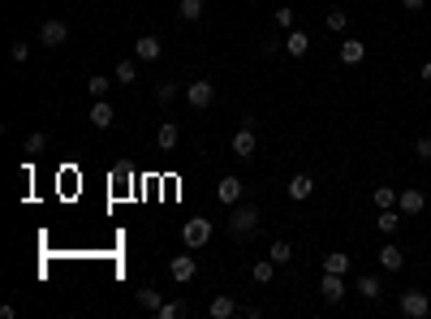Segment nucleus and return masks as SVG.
Masks as SVG:
<instances>
[{
  "instance_id": "nucleus-2",
  "label": "nucleus",
  "mask_w": 431,
  "mask_h": 319,
  "mask_svg": "<svg viewBox=\"0 0 431 319\" xmlns=\"http://www.w3.org/2000/svg\"><path fill=\"white\" fill-rule=\"evenodd\" d=\"M181 242H186V250H203L207 242H212V220H207V216L186 220V225H181Z\"/></svg>"
},
{
  "instance_id": "nucleus-18",
  "label": "nucleus",
  "mask_w": 431,
  "mask_h": 319,
  "mask_svg": "<svg viewBox=\"0 0 431 319\" xmlns=\"http://www.w3.org/2000/svg\"><path fill=\"white\" fill-rule=\"evenodd\" d=\"M354 289H358L366 302H379V294H384V285H379V276H371V272H366V276H358V285H354Z\"/></svg>"
},
{
  "instance_id": "nucleus-30",
  "label": "nucleus",
  "mask_w": 431,
  "mask_h": 319,
  "mask_svg": "<svg viewBox=\"0 0 431 319\" xmlns=\"http://www.w3.org/2000/svg\"><path fill=\"white\" fill-rule=\"evenodd\" d=\"M159 289H138V307H147V311H159Z\"/></svg>"
},
{
  "instance_id": "nucleus-25",
  "label": "nucleus",
  "mask_w": 431,
  "mask_h": 319,
  "mask_svg": "<svg viewBox=\"0 0 431 319\" xmlns=\"http://www.w3.org/2000/svg\"><path fill=\"white\" fill-rule=\"evenodd\" d=\"M113 78L121 87H130V82H138V65H134V60H121V65L113 69Z\"/></svg>"
},
{
  "instance_id": "nucleus-9",
  "label": "nucleus",
  "mask_w": 431,
  "mask_h": 319,
  "mask_svg": "<svg viewBox=\"0 0 431 319\" xmlns=\"http://www.w3.org/2000/svg\"><path fill=\"white\" fill-rule=\"evenodd\" d=\"M349 289H345V276L341 272H324V280H319V298L324 302H341Z\"/></svg>"
},
{
  "instance_id": "nucleus-10",
  "label": "nucleus",
  "mask_w": 431,
  "mask_h": 319,
  "mask_svg": "<svg viewBox=\"0 0 431 319\" xmlns=\"http://www.w3.org/2000/svg\"><path fill=\"white\" fill-rule=\"evenodd\" d=\"M397 207H401V216H419L423 207H427V195L410 186V190H401V195H397Z\"/></svg>"
},
{
  "instance_id": "nucleus-21",
  "label": "nucleus",
  "mask_w": 431,
  "mask_h": 319,
  "mask_svg": "<svg viewBox=\"0 0 431 319\" xmlns=\"http://www.w3.org/2000/svg\"><path fill=\"white\" fill-rule=\"evenodd\" d=\"M276 267H280L276 259H259V263H254V267H250V276H254V280H259V285H272V276H276Z\"/></svg>"
},
{
  "instance_id": "nucleus-33",
  "label": "nucleus",
  "mask_w": 431,
  "mask_h": 319,
  "mask_svg": "<svg viewBox=\"0 0 431 319\" xmlns=\"http://www.w3.org/2000/svg\"><path fill=\"white\" fill-rule=\"evenodd\" d=\"M272 18H276V26H285V30H294V9H289V5H280V9L272 13Z\"/></svg>"
},
{
  "instance_id": "nucleus-23",
  "label": "nucleus",
  "mask_w": 431,
  "mask_h": 319,
  "mask_svg": "<svg viewBox=\"0 0 431 319\" xmlns=\"http://www.w3.org/2000/svg\"><path fill=\"white\" fill-rule=\"evenodd\" d=\"M397 195H401V190H393V186H375V190H371V203H375V207H397Z\"/></svg>"
},
{
  "instance_id": "nucleus-16",
  "label": "nucleus",
  "mask_w": 431,
  "mask_h": 319,
  "mask_svg": "<svg viewBox=\"0 0 431 319\" xmlns=\"http://www.w3.org/2000/svg\"><path fill=\"white\" fill-rule=\"evenodd\" d=\"M113 121H117V113H113V104H108V100H95L91 104V125H95V130H108Z\"/></svg>"
},
{
  "instance_id": "nucleus-17",
  "label": "nucleus",
  "mask_w": 431,
  "mask_h": 319,
  "mask_svg": "<svg viewBox=\"0 0 431 319\" xmlns=\"http://www.w3.org/2000/svg\"><path fill=\"white\" fill-rule=\"evenodd\" d=\"M285 52L302 60V56L311 52V35H307V30H289V39H285Z\"/></svg>"
},
{
  "instance_id": "nucleus-3",
  "label": "nucleus",
  "mask_w": 431,
  "mask_h": 319,
  "mask_svg": "<svg viewBox=\"0 0 431 319\" xmlns=\"http://www.w3.org/2000/svg\"><path fill=\"white\" fill-rule=\"evenodd\" d=\"M259 151V138H254V117H242V125L233 130V155L237 160H250Z\"/></svg>"
},
{
  "instance_id": "nucleus-12",
  "label": "nucleus",
  "mask_w": 431,
  "mask_h": 319,
  "mask_svg": "<svg viewBox=\"0 0 431 319\" xmlns=\"http://www.w3.org/2000/svg\"><path fill=\"white\" fill-rule=\"evenodd\" d=\"M379 267H388V272H401V267H406V250L397 246V242H384V246H379Z\"/></svg>"
},
{
  "instance_id": "nucleus-19",
  "label": "nucleus",
  "mask_w": 431,
  "mask_h": 319,
  "mask_svg": "<svg viewBox=\"0 0 431 319\" xmlns=\"http://www.w3.org/2000/svg\"><path fill=\"white\" fill-rule=\"evenodd\" d=\"M177 138H181V130H177L173 121H164V125L155 130V142H159V151H173V147H177Z\"/></svg>"
},
{
  "instance_id": "nucleus-13",
  "label": "nucleus",
  "mask_w": 431,
  "mask_h": 319,
  "mask_svg": "<svg viewBox=\"0 0 431 319\" xmlns=\"http://www.w3.org/2000/svg\"><path fill=\"white\" fill-rule=\"evenodd\" d=\"M207 315H212V319H233V315H242V307H237L229 294H220V298L207 302Z\"/></svg>"
},
{
  "instance_id": "nucleus-14",
  "label": "nucleus",
  "mask_w": 431,
  "mask_h": 319,
  "mask_svg": "<svg viewBox=\"0 0 431 319\" xmlns=\"http://www.w3.org/2000/svg\"><path fill=\"white\" fill-rule=\"evenodd\" d=\"M159 52H164V43H159L155 35H138L134 39V56L138 60H159Z\"/></svg>"
},
{
  "instance_id": "nucleus-32",
  "label": "nucleus",
  "mask_w": 431,
  "mask_h": 319,
  "mask_svg": "<svg viewBox=\"0 0 431 319\" xmlns=\"http://www.w3.org/2000/svg\"><path fill=\"white\" fill-rule=\"evenodd\" d=\"M43 147H47V134H39V130H35V134L26 138V155H39Z\"/></svg>"
},
{
  "instance_id": "nucleus-7",
  "label": "nucleus",
  "mask_w": 431,
  "mask_h": 319,
  "mask_svg": "<svg viewBox=\"0 0 431 319\" xmlns=\"http://www.w3.org/2000/svg\"><path fill=\"white\" fill-rule=\"evenodd\" d=\"M168 276L177 280V285H190V280L199 276V259H195V254H177V259L168 263Z\"/></svg>"
},
{
  "instance_id": "nucleus-6",
  "label": "nucleus",
  "mask_w": 431,
  "mask_h": 319,
  "mask_svg": "<svg viewBox=\"0 0 431 319\" xmlns=\"http://www.w3.org/2000/svg\"><path fill=\"white\" fill-rule=\"evenodd\" d=\"M39 43H43V47H60V43H69V26L60 22V18H47V22L39 26Z\"/></svg>"
},
{
  "instance_id": "nucleus-36",
  "label": "nucleus",
  "mask_w": 431,
  "mask_h": 319,
  "mask_svg": "<svg viewBox=\"0 0 431 319\" xmlns=\"http://www.w3.org/2000/svg\"><path fill=\"white\" fill-rule=\"evenodd\" d=\"M423 5H427V0H401V9H410V13H419Z\"/></svg>"
},
{
  "instance_id": "nucleus-5",
  "label": "nucleus",
  "mask_w": 431,
  "mask_h": 319,
  "mask_svg": "<svg viewBox=\"0 0 431 319\" xmlns=\"http://www.w3.org/2000/svg\"><path fill=\"white\" fill-rule=\"evenodd\" d=\"M186 100H190V108H212L216 104V82H207V78H199V82H190L186 87Z\"/></svg>"
},
{
  "instance_id": "nucleus-28",
  "label": "nucleus",
  "mask_w": 431,
  "mask_h": 319,
  "mask_svg": "<svg viewBox=\"0 0 431 319\" xmlns=\"http://www.w3.org/2000/svg\"><path fill=\"white\" fill-rule=\"evenodd\" d=\"M155 315H159V319H181V315H186V302H159Z\"/></svg>"
},
{
  "instance_id": "nucleus-22",
  "label": "nucleus",
  "mask_w": 431,
  "mask_h": 319,
  "mask_svg": "<svg viewBox=\"0 0 431 319\" xmlns=\"http://www.w3.org/2000/svg\"><path fill=\"white\" fill-rule=\"evenodd\" d=\"M267 259H276V263L285 267V263H289V259H294V246H289V242H285V237H276V242H272V246H267Z\"/></svg>"
},
{
  "instance_id": "nucleus-1",
  "label": "nucleus",
  "mask_w": 431,
  "mask_h": 319,
  "mask_svg": "<svg viewBox=\"0 0 431 319\" xmlns=\"http://www.w3.org/2000/svg\"><path fill=\"white\" fill-rule=\"evenodd\" d=\"M259 220H263V212L254 203H237L233 207V220H229V229H233V237L242 242V237H250L254 229H259Z\"/></svg>"
},
{
  "instance_id": "nucleus-31",
  "label": "nucleus",
  "mask_w": 431,
  "mask_h": 319,
  "mask_svg": "<svg viewBox=\"0 0 431 319\" xmlns=\"http://www.w3.org/2000/svg\"><path fill=\"white\" fill-rule=\"evenodd\" d=\"M155 100L159 104H173V100H177V82H159L155 87Z\"/></svg>"
},
{
  "instance_id": "nucleus-26",
  "label": "nucleus",
  "mask_w": 431,
  "mask_h": 319,
  "mask_svg": "<svg viewBox=\"0 0 431 319\" xmlns=\"http://www.w3.org/2000/svg\"><path fill=\"white\" fill-rule=\"evenodd\" d=\"M117 82V78H100V74H95L91 78V82H87V91H91V100H104V95H108V87H113Z\"/></svg>"
},
{
  "instance_id": "nucleus-15",
  "label": "nucleus",
  "mask_w": 431,
  "mask_h": 319,
  "mask_svg": "<svg viewBox=\"0 0 431 319\" xmlns=\"http://www.w3.org/2000/svg\"><path fill=\"white\" fill-rule=\"evenodd\" d=\"M315 195V177H311V173H298V177L289 182V199L294 203H307Z\"/></svg>"
},
{
  "instance_id": "nucleus-11",
  "label": "nucleus",
  "mask_w": 431,
  "mask_h": 319,
  "mask_svg": "<svg viewBox=\"0 0 431 319\" xmlns=\"http://www.w3.org/2000/svg\"><path fill=\"white\" fill-rule=\"evenodd\" d=\"M401 220H406V216H401V207H379V216H375V229L384 233V237H393L397 229H401Z\"/></svg>"
},
{
  "instance_id": "nucleus-29",
  "label": "nucleus",
  "mask_w": 431,
  "mask_h": 319,
  "mask_svg": "<svg viewBox=\"0 0 431 319\" xmlns=\"http://www.w3.org/2000/svg\"><path fill=\"white\" fill-rule=\"evenodd\" d=\"M324 26L332 30V35H341V30L349 26V18H345V13H341V9H332V13H328V18H324Z\"/></svg>"
},
{
  "instance_id": "nucleus-20",
  "label": "nucleus",
  "mask_w": 431,
  "mask_h": 319,
  "mask_svg": "<svg viewBox=\"0 0 431 319\" xmlns=\"http://www.w3.org/2000/svg\"><path fill=\"white\" fill-rule=\"evenodd\" d=\"M362 56H366V43L362 39H345L341 43V60H345V65H358Z\"/></svg>"
},
{
  "instance_id": "nucleus-27",
  "label": "nucleus",
  "mask_w": 431,
  "mask_h": 319,
  "mask_svg": "<svg viewBox=\"0 0 431 319\" xmlns=\"http://www.w3.org/2000/svg\"><path fill=\"white\" fill-rule=\"evenodd\" d=\"M324 272H349V254H324Z\"/></svg>"
},
{
  "instance_id": "nucleus-24",
  "label": "nucleus",
  "mask_w": 431,
  "mask_h": 319,
  "mask_svg": "<svg viewBox=\"0 0 431 319\" xmlns=\"http://www.w3.org/2000/svg\"><path fill=\"white\" fill-rule=\"evenodd\" d=\"M177 13H181L186 22H199L203 13H207V5H203V0H181V5H177Z\"/></svg>"
},
{
  "instance_id": "nucleus-34",
  "label": "nucleus",
  "mask_w": 431,
  "mask_h": 319,
  "mask_svg": "<svg viewBox=\"0 0 431 319\" xmlns=\"http://www.w3.org/2000/svg\"><path fill=\"white\" fill-rule=\"evenodd\" d=\"M414 155H419V160H431V134L414 138Z\"/></svg>"
},
{
  "instance_id": "nucleus-4",
  "label": "nucleus",
  "mask_w": 431,
  "mask_h": 319,
  "mask_svg": "<svg viewBox=\"0 0 431 319\" xmlns=\"http://www.w3.org/2000/svg\"><path fill=\"white\" fill-rule=\"evenodd\" d=\"M397 307H401V315H406V319H427V315H431V298H427L423 289H406Z\"/></svg>"
},
{
  "instance_id": "nucleus-37",
  "label": "nucleus",
  "mask_w": 431,
  "mask_h": 319,
  "mask_svg": "<svg viewBox=\"0 0 431 319\" xmlns=\"http://www.w3.org/2000/svg\"><path fill=\"white\" fill-rule=\"evenodd\" d=\"M419 74H423V82H431V60H427V65H423Z\"/></svg>"
},
{
  "instance_id": "nucleus-8",
  "label": "nucleus",
  "mask_w": 431,
  "mask_h": 319,
  "mask_svg": "<svg viewBox=\"0 0 431 319\" xmlns=\"http://www.w3.org/2000/svg\"><path fill=\"white\" fill-rule=\"evenodd\" d=\"M242 195H246V182H242V177H220L216 199L225 203V207H237V203H242Z\"/></svg>"
},
{
  "instance_id": "nucleus-35",
  "label": "nucleus",
  "mask_w": 431,
  "mask_h": 319,
  "mask_svg": "<svg viewBox=\"0 0 431 319\" xmlns=\"http://www.w3.org/2000/svg\"><path fill=\"white\" fill-rule=\"evenodd\" d=\"M9 56H13V60H18V65H26V56H30V47H26V39H18V43H13V47H9Z\"/></svg>"
}]
</instances>
